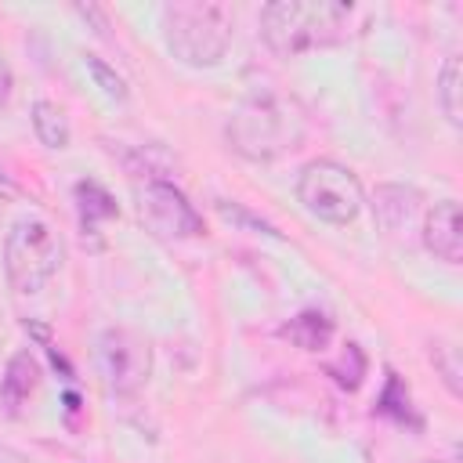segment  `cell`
<instances>
[{
    "label": "cell",
    "instance_id": "4",
    "mask_svg": "<svg viewBox=\"0 0 463 463\" xmlns=\"http://www.w3.org/2000/svg\"><path fill=\"white\" fill-rule=\"evenodd\" d=\"M61 260H65L61 235L40 217H22L4 235V275L18 297L40 293L58 275Z\"/></svg>",
    "mask_w": 463,
    "mask_h": 463
},
{
    "label": "cell",
    "instance_id": "8",
    "mask_svg": "<svg viewBox=\"0 0 463 463\" xmlns=\"http://www.w3.org/2000/svg\"><path fill=\"white\" fill-rule=\"evenodd\" d=\"M373 213L376 224L391 235V239H405L409 232H420L423 224V195L409 184H380L373 195Z\"/></svg>",
    "mask_w": 463,
    "mask_h": 463
},
{
    "label": "cell",
    "instance_id": "10",
    "mask_svg": "<svg viewBox=\"0 0 463 463\" xmlns=\"http://www.w3.org/2000/svg\"><path fill=\"white\" fill-rule=\"evenodd\" d=\"M36 383H40V362L29 351L11 354V362H7V369L0 376V402H4V409L11 416H18V409L33 398Z\"/></svg>",
    "mask_w": 463,
    "mask_h": 463
},
{
    "label": "cell",
    "instance_id": "6",
    "mask_svg": "<svg viewBox=\"0 0 463 463\" xmlns=\"http://www.w3.org/2000/svg\"><path fill=\"white\" fill-rule=\"evenodd\" d=\"M94 358H98V373L105 380V387L112 394H137L148 383L152 373V347L141 333L127 329V326H109L98 333L94 340Z\"/></svg>",
    "mask_w": 463,
    "mask_h": 463
},
{
    "label": "cell",
    "instance_id": "2",
    "mask_svg": "<svg viewBox=\"0 0 463 463\" xmlns=\"http://www.w3.org/2000/svg\"><path fill=\"white\" fill-rule=\"evenodd\" d=\"M354 4L336 0H271L260 11V36L279 58L340 43L354 18Z\"/></svg>",
    "mask_w": 463,
    "mask_h": 463
},
{
    "label": "cell",
    "instance_id": "5",
    "mask_svg": "<svg viewBox=\"0 0 463 463\" xmlns=\"http://www.w3.org/2000/svg\"><path fill=\"white\" fill-rule=\"evenodd\" d=\"M297 199L326 224H351L365 203V192L351 166L336 159H311L297 177Z\"/></svg>",
    "mask_w": 463,
    "mask_h": 463
},
{
    "label": "cell",
    "instance_id": "18",
    "mask_svg": "<svg viewBox=\"0 0 463 463\" xmlns=\"http://www.w3.org/2000/svg\"><path fill=\"white\" fill-rule=\"evenodd\" d=\"M0 463H29L18 449H11V445H0Z\"/></svg>",
    "mask_w": 463,
    "mask_h": 463
},
{
    "label": "cell",
    "instance_id": "19",
    "mask_svg": "<svg viewBox=\"0 0 463 463\" xmlns=\"http://www.w3.org/2000/svg\"><path fill=\"white\" fill-rule=\"evenodd\" d=\"M427 463H456V459H427Z\"/></svg>",
    "mask_w": 463,
    "mask_h": 463
},
{
    "label": "cell",
    "instance_id": "14",
    "mask_svg": "<svg viewBox=\"0 0 463 463\" xmlns=\"http://www.w3.org/2000/svg\"><path fill=\"white\" fill-rule=\"evenodd\" d=\"M76 199H80V213H83V224H94V217H116V203L112 195L98 184V181H80L76 184Z\"/></svg>",
    "mask_w": 463,
    "mask_h": 463
},
{
    "label": "cell",
    "instance_id": "15",
    "mask_svg": "<svg viewBox=\"0 0 463 463\" xmlns=\"http://www.w3.org/2000/svg\"><path fill=\"white\" fill-rule=\"evenodd\" d=\"M430 362H434V369L441 373V380H445V387H449V394H463V365H459V347L456 344H449V340H438L434 347H430Z\"/></svg>",
    "mask_w": 463,
    "mask_h": 463
},
{
    "label": "cell",
    "instance_id": "7",
    "mask_svg": "<svg viewBox=\"0 0 463 463\" xmlns=\"http://www.w3.org/2000/svg\"><path fill=\"white\" fill-rule=\"evenodd\" d=\"M141 221L159 239H195L203 235V213L188 203V195L170 181H145L141 188Z\"/></svg>",
    "mask_w": 463,
    "mask_h": 463
},
{
    "label": "cell",
    "instance_id": "11",
    "mask_svg": "<svg viewBox=\"0 0 463 463\" xmlns=\"http://www.w3.org/2000/svg\"><path fill=\"white\" fill-rule=\"evenodd\" d=\"M29 119H33V134H36V141H40L43 148H51V152H65V148H69L72 130H69L65 112H61L54 101H47V98L33 101Z\"/></svg>",
    "mask_w": 463,
    "mask_h": 463
},
{
    "label": "cell",
    "instance_id": "9",
    "mask_svg": "<svg viewBox=\"0 0 463 463\" xmlns=\"http://www.w3.org/2000/svg\"><path fill=\"white\" fill-rule=\"evenodd\" d=\"M420 239L423 246L445 260V264H459L463 260V221H459V203L456 199H441L423 213L420 224Z\"/></svg>",
    "mask_w": 463,
    "mask_h": 463
},
{
    "label": "cell",
    "instance_id": "17",
    "mask_svg": "<svg viewBox=\"0 0 463 463\" xmlns=\"http://www.w3.org/2000/svg\"><path fill=\"white\" fill-rule=\"evenodd\" d=\"M11 90H14V76H11V65L4 58V51H0V109L11 101Z\"/></svg>",
    "mask_w": 463,
    "mask_h": 463
},
{
    "label": "cell",
    "instance_id": "3",
    "mask_svg": "<svg viewBox=\"0 0 463 463\" xmlns=\"http://www.w3.org/2000/svg\"><path fill=\"white\" fill-rule=\"evenodd\" d=\"M235 33V11L217 0H174L163 7V40L170 54L192 69L217 65Z\"/></svg>",
    "mask_w": 463,
    "mask_h": 463
},
{
    "label": "cell",
    "instance_id": "13",
    "mask_svg": "<svg viewBox=\"0 0 463 463\" xmlns=\"http://www.w3.org/2000/svg\"><path fill=\"white\" fill-rule=\"evenodd\" d=\"M459 87H463L459 58H456V54H449V58H445V65H441V72H438V105H441V112H445V119H449L452 127H459V123H463Z\"/></svg>",
    "mask_w": 463,
    "mask_h": 463
},
{
    "label": "cell",
    "instance_id": "1",
    "mask_svg": "<svg viewBox=\"0 0 463 463\" xmlns=\"http://www.w3.org/2000/svg\"><path fill=\"white\" fill-rule=\"evenodd\" d=\"M228 145L242 156V159H253V163H268V159H279L293 148H300L304 141V109L264 87V90H250L228 116Z\"/></svg>",
    "mask_w": 463,
    "mask_h": 463
},
{
    "label": "cell",
    "instance_id": "16",
    "mask_svg": "<svg viewBox=\"0 0 463 463\" xmlns=\"http://www.w3.org/2000/svg\"><path fill=\"white\" fill-rule=\"evenodd\" d=\"M83 69H87V76L94 80V87H98L105 98L127 101V83H123V76H119L112 65H105L98 54H83Z\"/></svg>",
    "mask_w": 463,
    "mask_h": 463
},
{
    "label": "cell",
    "instance_id": "12",
    "mask_svg": "<svg viewBox=\"0 0 463 463\" xmlns=\"http://www.w3.org/2000/svg\"><path fill=\"white\" fill-rule=\"evenodd\" d=\"M282 336H289L304 351H322L333 340V318L322 311H300L297 318L282 326Z\"/></svg>",
    "mask_w": 463,
    "mask_h": 463
}]
</instances>
